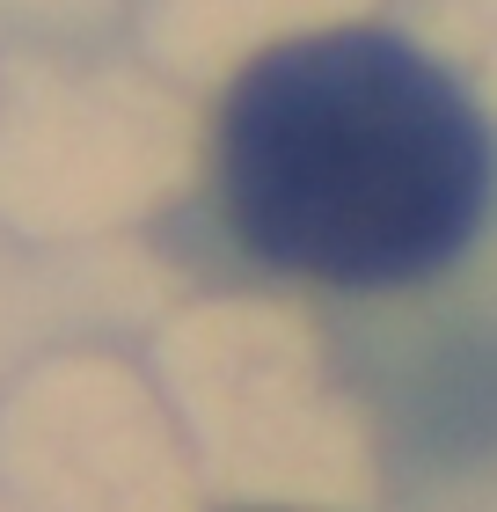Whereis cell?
I'll use <instances>...</instances> for the list:
<instances>
[{"instance_id":"1","label":"cell","mask_w":497,"mask_h":512,"mask_svg":"<svg viewBox=\"0 0 497 512\" xmlns=\"http://www.w3.org/2000/svg\"><path fill=\"white\" fill-rule=\"evenodd\" d=\"M476 103L388 30L271 44L220 110V198L249 256L315 286H417L483 235Z\"/></svg>"}]
</instances>
